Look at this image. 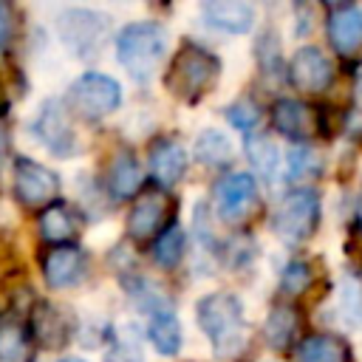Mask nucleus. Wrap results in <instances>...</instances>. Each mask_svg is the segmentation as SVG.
<instances>
[{"label": "nucleus", "instance_id": "7c9ffc66", "mask_svg": "<svg viewBox=\"0 0 362 362\" xmlns=\"http://www.w3.org/2000/svg\"><path fill=\"white\" fill-rule=\"evenodd\" d=\"M11 28H14V23H11V8L6 6V3H0V54L8 48V42H11Z\"/></svg>", "mask_w": 362, "mask_h": 362}, {"label": "nucleus", "instance_id": "c756f323", "mask_svg": "<svg viewBox=\"0 0 362 362\" xmlns=\"http://www.w3.org/2000/svg\"><path fill=\"white\" fill-rule=\"evenodd\" d=\"M107 362H144V356L139 354V348L127 339H116L113 351L107 354Z\"/></svg>", "mask_w": 362, "mask_h": 362}, {"label": "nucleus", "instance_id": "20e7f679", "mask_svg": "<svg viewBox=\"0 0 362 362\" xmlns=\"http://www.w3.org/2000/svg\"><path fill=\"white\" fill-rule=\"evenodd\" d=\"M113 20L99 8H65L57 17V34L62 45L79 59H96L110 42Z\"/></svg>", "mask_w": 362, "mask_h": 362}, {"label": "nucleus", "instance_id": "0eeeda50", "mask_svg": "<svg viewBox=\"0 0 362 362\" xmlns=\"http://www.w3.org/2000/svg\"><path fill=\"white\" fill-rule=\"evenodd\" d=\"M173 221V201L167 189L144 187L127 212V235L133 240H156Z\"/></svg>", "mask_w": 362, "mask_h": 362}, {"label": "nucleus", "instance_id": "39448f33", "mask_svg": "<svg viewBox=\"0 0 362 362\" xmlns=\"http://www.w3.org/2000/svg\"><path fill=\"white\" fill-rule=\"evenodd\" d=\"M119 105H122V85L102 71L79 74L65 93V107L85 122H99L110 116Z\"/></svg>", "mask_w": 362, "mask_h": 362}, {"label": "nucleus", "instance_id": "9d476101", "mask_svg": "<svg viewBox=\"0 0 362 362\" xmlns=\"http://www.w3.org/2000/svg\"><path fill=\"white\" fill-rule=\"evenodd\" d=\"M215 212L223 223L246 221L257 206V181L252 173H229L212 189Z\"/></svg>", "mask_w": 362, "mask_h": 362}, {"label": "nucleus", "instance_id": "a878e982", "mask_svg": "<svg viewBox=\"0 0 362 362\" xmlns=\"http://www.w3.org/2000/svg\"><path fill=\"white\" fill-rule=\"evenodd\" d=\"M297 334V311L291 305H274L266 317V325H263V337L272 348L283 351L288 348V342L294 339Z\"/></svg>", "mask_w": 362, "mask_h": 362}, {"label": "nucleus", "instance_id": "7ed1b4c3", "mask_svg": "<svg viewBox=\"0 0 362 362\" xmlns=\"http://www.w3.org/2000/svg\"><path fill=\"white\" fill-rule=\"evenodd\" d=\"M113 48H116V59L119 65L139 82H147L164 54H167V28L161 23H153V20H139V23H127L116 40H113Z\"/></svg>", "mask_w": 362, "mask_h": 362}, {"label": "nucleus", "instance_id": "b1692460", "mask_svg": "<svg viewBox=\"0 0 362 362\" xmlns=\"http://www.w3.org/2000/svg\"><path fill=\"white\" fill-rule=\"evenodd\" d=\"M192 150H195V158L206 167H226L232 161V141L226 139V133H221L215 127L201 130Z\"/></svg>", "mask_w": 362, "mask_h": 362}, {"label": "nucleus", "instance_id": "393cba45", "mask_svg": "<svg viewBox=\"0 0 362 362\" xmlns=\"http://www.w3.org/2000/svg\"><path fill=\"white\" fill-rule=\"evenodd\" d=\"M184 246H187V238H184V229L178 221H173L150 246V255L153 260L161 266V269H175L184 257Z\"/></svg>", "mask_w": 362, "mask_h": 362}, {"label": "nucleus", "instance_id": "1a4fd4ad", "mask_svg": "<svg viewBox=\"0 0 362 362\" xmlns=\"http://www.w3.org/2000/svg\"><path fill=\"white\" fill-rule=\"evenodd\" d=\"M14 195L28 209H45L54 201H59V175L51 167L28 156H20L14 161Z\"/></svg>", "mask_w": 362, "mask_h": 362}, {"label": "nucleus", "instance_id": "ddd939ff", "mask_svg": "<svg viewBox=\"0 0 362 362\" xmlns=\"http://www.w3.org/2000/svg\"><path fill=\"white\" fill-rule=\"evenodd\" d=\"M291 85L305 93H322L334 82V62L317 45H303L288 62Z\"/></svg>", "mask_w": 362, "mask_h": 362}, {"label": "nucleus", "instance_id": "9b49d317", "mask_svg": "<svg viewBox=\"0 0 362 362\" xmlns=\"http://www.w3.org/2000/svg\"><path fill=\"white\" fill-rule=\"evenodd\" d=\"M40 272L51 288H76L90 274V257L76 243L48 246L40 255Z\"/></svg>", "mask_w": 362, "mask_h": 362}, {"label": "nucleus", "instance_id": "cd10ccee", "mask_svg": "<svg viewBox=\"0 0 362 362\" xmlns=\"http://www.w3.org/2000/svg\"><path fill=\"white\" fill-rule=\"evenodd\" d=\"M286 164H288V178H294V181L314 178V175L320 173V167H322L320 156H317L311 147H305V144H303V147H291Z\"/></svg>", "mask_w": 362, "mask_h": 362}, {"label": "nucleus", "instance_id": "5701e85b", "mask_svg": "<svg viewBox=\"0 0 362 362\" xmlns=\"http://www.w3.org/2000/svg\"><path fill=\"white\" fill-rule=\"evenodd\" d=\"M246 158L249 164L255 167V173L263 178V181H272L280 170V150L277 144L263 136V133H252L246 136Z\"/></svg>", "mask_w": 362, "mask_h": 362}, {"label": "nucleus", "instance_id": "473e14b6", "mask_svg": "<svg viewBox=\"0 0 362 362\" xmlns=\"http://www.w3.org/2000/svg\"><path fill=\"white\" fill-rule=\"evenodd\" d=\"M62 362H82V359H76V356H68V359H62Z\"/></svg>", "mask_w": 362, "mask_h": 362}, {"label": "nucleus", "instance_id": "f8f14e48", "mask_svg": "<svg viewBox=\"0 0 362 362\" xmlns=\"http://www.w3.org/2000/svg\"><path fill=\"white\" fill-rule=\"evenodd\" d=\"M28 331L34 337V342H40L42 348L48 351H59L62 345L71 342L74 337V320L71 314L51 303V300H40L34 308H31V317H28Z\"/></svg>", "mask_w": 362, "mask_h": 362}, {"label": "nucleus", "instance_id": "4468645a", "mask_svg": "<svg viewBox=\"0 0 362 362\" xmlns=\"http://www.w3.org/2000/svg\"><path fill=\"white\" fill-rule=\"evenodd\" d=\"M147 167L150 175L161 189L175 187L187 173V150L175 136H158L147 147Z\"/></svg>", "mask_w": 362, "mask_h": 362}, {"label": "nucleus", "instance_id": "dca6fc26", "mask_svg": "<svg viewBox=\"0 0 362 362\" xmlns=\"http://www.w3.org/2000/svg\"><path fill=\"white\" fill-rule=\"evenodd\" d=\"M272 124L280 136H286L291 141H308L317 133L314 110L297 99H277L272 107Z\"/></svg>", "mask_w": 362, "mask_h": 362}, {"label": "nucleus", "instance_id": "f03ea898", "mask_svg": "<svg viewBox=\"0 0 362 362\" xmlns=\"http://www.w3.org/2000/svg\"><path fill=\"white\" fill-rule=\"evenodd\" d=\"M218 76H221V59L209 48L187 40L175 51L164 74V88L170 90V96L187 105H195L206 93H212V88L218 85Z\"/></svg>", "mask_w": 362, "mask_h": 362}, {"label": "nucleus", "instance_id": "6e6552de", "mask_svg": "<svg viewBox=\"0 0 362 362\" xmlns=\"http://www.w3.org/2000/svg\"><path fill=\"white\" fill-rule=\"evenodd\" d=\"M31 130L37 141L57 158H71L79 153V139L68 122V107L62 99H45Z\"/></svg>", "mask_w": 362, "mask_h": 362}, {"label": "nucleus", "instance_id": "423d86ee", "mask_svg": "<svg viewBox=\"0 0 362 362\" xmlns=\"http://www.w3.org/2000/svg\"><path fill=\"white\" fill-rule=\"evenodd\" d=\"M320 223V195L311 187H294L288 189L274 212H272V229L286 243H303L314 235Z\"/></svg>", "mask_w": 362, "mask_h": 362}, {"label": "nucleus", "instance_id": "2eb2a0df", "mask_svg": "<svg viewBox=\"0 0 362 362\" xmlns=\"http://www.w3.org/2000/svg\"><path fill=\"white\" fill-rule=\"evenodd\" d=\"M82 215L74 204L68 201H54L51 206H45L37 218V232L48 246H62V243H74V238L82 232Z\"/></svg>", "mask_w": 362, "mask_h": 362}, {"label": "nucleus", "instance_id": "412c9836", "mask_svg": "<svg viewBox=\"0 0 362 362\" xmlns=\"http://www.w3.org/2000/svg\"><path fill=\"white\" fill-rule=\"evenodd\" d=\"M31 331L17 317H0V362H31Z\"/></svg>", "mask_w": 362, "mask_h": 362}, {"label": "nucleus", "instance_id": "aec40b11", "mask_svg": "<svg viewBox=\"0 0 362 362\" xmlns=\"http://www.w3.org/2000/svg\"><path fill=\"white\" fill-rule=\"evenodd\" d=\"M147 339H150V345H153L161 356H175V354L181 351L184 331H181V322H178V317H175L173 308H161V311L150 314Z\"/></svg>", "mask_w": 362, "mask_h": 362}, {"label": "nucleus", "instance_id": "f257e3e1", "mask_svg": "<svg viewBox=\"0 0 362 362\" xmlns=\"http://www.w3.org/2000/svg\"><path fill=\"white\" fill-rule=\"evenodd\" d=\"M198 328L206 334L215 356H235L246 339V317L243 303L232 291H212L195 303Z\"/></svg>", "mask_w": 362, "mask_h": 362}, {"label": "nucleus", "instance_id": "6ab92c4d", "mask_svg": "<svg viewBox=\"0 0 362 362\" xmlns=\"http://www.w3.org/2000/svg\"><path fill=\"white\" fill-rule=\"evenodd\" d=\"M328 42L339 54H354L362 45V8L337 6L328 14Z\"/></svg>", "mask_w": 362, "mask_h": 362}, {"label": "nucleus", "instance_id": "2f4dec72", "mask_svg": "<svg viewBox=\"0 0 362 362\" xmlns=\"http://www.w3.org/2000/svg\"><path fill=\"white\" fill-rule=\"evenodd\" d=\"M6 150H8V130H6V124H0V164L6 158Z\"/></svg>", "mask_w": 362, "mask_h": 362}, {"label": "nucleus", "instance_id": "f3484780", "mask_svg": "<svg viewBox=\"0 0 362 362\" xmlns=\"http://www.w3.org/2000/svg\"><path fill=\"white\" fill-rule=\"evenodd\" d=\"M201 14L212 28L226 34H246L255 25V6L243 0H206Z\"/></svg>", "mask_w": 362, "mask_h": 362}, {"label": "nucleus", "instance_id": "c85d7f7f", "mask_svg": "<svg viewBox=\"0 0 362 362\" xmlns=\"http://www.w3.org/2000/svg\"><path fill=\"white\" fill-rule=\"evenodd\" d=\"M308 283H311V266L305 260H291L280 274V288L291 297L303 294L308 288Z\"/></svg>", "mask_w": 362, "mask_h": 362}, {"label": "nucleus", "instance_id": "bb28decb", "mask_svg": "<svg viewBox=\"0 0 362 362\" xmlns=\"http://www.w3.org/2000/svg\"><path fill=\"white\" fill-rule=\"evenodd\" d=\"M223 116L229 119V124H232V127H238L240 133L252 136V130L260 124V105L243 96V99H235V102L223 110Z\"/></svg>", "mask_w": 362, "mask_h": 362}, {"label": "nucleus", "instance_id": "4be33fe9", "mask_svg": "<svg viewBox=\"0 0 362 362\" xmlns=\"http://www.w3.org/2000/svg\"><path fill=\"white\" fill-rule=\"evenodd\" d=\"M294 362H348V345L339 337L314 334L300 339L294 351Z\"/></svg>", "mask_w": 362, "mask_h": 362}, {"label": "nucleus", "instance_id": "a211bd4d", "mask_svg": "<svg viewBox=\"0 0 362 362\" xmlns=\"http://www.w3.org/2000/svg\"><path fill=\"white\" fill-rule=\"evenodd\" d=\"M107 189L116 201H130L139 198V192L144 189V173L141 164L136 158L133 150H119L107 167Z\"/></svg>", "mask_w": 362, "mask_h": 362}]
</instances>
